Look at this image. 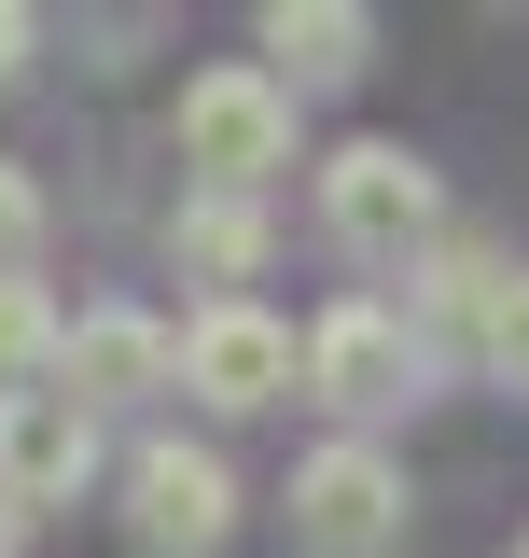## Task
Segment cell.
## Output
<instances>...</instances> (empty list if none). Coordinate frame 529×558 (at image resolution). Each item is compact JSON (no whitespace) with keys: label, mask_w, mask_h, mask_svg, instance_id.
I'll return each mask as SVG.
<instances>
[{"label":"cell","mask_w":529,"mask_h":558,"mask_svg":"<svg viewBox=\"0 0 529 558\" xmlns=\"http://www.w3.org/2000/svg\"><path fill=\"white\" fill-rule=\"evenodd\" d=\"M57 307H42V279H0V391H42L57 377Z\"/></svg>","instance_id":"cell-11"},{"label":"cell","mask_w":529,"mask_h":558,"mask_svg":"<svg viewBox=\"0 0 529 558\" xmlns=\"http://www.w3.org/2000/svg\"><path fill=\"white\" fill-rule=\"evenodd\" d=\"M28 57H42V14H28V0H0V84H14Z\"/></svg>","instance_id":"cell-15"},{"label":"cell","mask_w":529,"mask_h":558,"mask_svg":"<svg viewBox=\"0 0 529 558\" xmlns=\"http://www.w3.org/2000/svg\"><path fill=\"white\" fill-rule=\"evenodd\" d=\"M126 531H139V558H223V531H237V475H223V447L153 433V447L126 461Z\"/></svg>","instance_id":"cell-5"},{"label":"cell","mask_w":529,"mask_h":558,"mask_svg":"<svg viewBox=\"0 0 529 558\" xmlns=\"http://www.w3.org/2000/svg\"><path fill=\"white\" fill-rule=\"evenodd\" d=\"M84 475H98V418L70 405L57 377H42V391H0V502L42 517V502H70Z\"/></svg>","instance_id":"cell-8"},{"label":"cell","mask_w":529,"mask_h":558,"mask_svg":"<svg viewBox=\"0 0 529 558\" xmlns=\"http://www.w3.org/2000/svg\"><path fill=\"white\" fill-rule=\"evenodd\" d=\"M516 558H529V545H516Z\"/></svg>","instance_id":"cell-17"},{"label":"cell","mask_w":529,"mask_h":558,"mask_svg":"<svg viewBox=\"0 0 529 558\" xmlns=\"http://www.w3.org/2000/svg\"><path fill=\"white\" fill-rule=\"evenodd\" d=\"M307 391H321L348 433H377V418H404L418 391H432V349H418V322H404V307L348 293V307H321V322H307Z\"/></svg>","instance_id":"cell-3"},{"label":"cell","mask_w":529,"mask_h":558,"mask_svg":"<svg viewBox=\"0 0 529 558\" xmlns=\"http://www.w3.org/2000/svg\"><path fill=\"white\" fill-rule=\"evenodd\" d=\"M14 531H28V517H14V502H0V558H14Z\"/></svg>","instance_id":"cell-16"},{"label":"cell","mask_w":529,"mask_h":558,"mask_svg":"<svg viewBox=\"0 0 529 558\" xmlns=\"http://www.w3.org/2000/svg\"><path fill=\"white\" fill-rule=\"evenodd\" d=\"M168 377H182V336H168L153 307H84V322L57 336V391H70L84 418H112V405H153Z\"/></svg>","instance_id":"cell-7"},{"label":"cell","mask_w":529,"mask_h":558,"mask_svg":"<svg viewBox=\"0 0 529 558\" xmlns=\"http://www.w3.org/2000/svg\"><path fill=\"white\" fill-rule=\"evenodd\" d=\"M28 266H42V182L0 168V279H28Z\"/></svg>","instance_id":"cell-14"},{"label":"cell","mask_w":529,"mask_h":558,"mask_svg":"<svg viewBox=\"0 0 529 558\" xmlns=\"http://www.w3.org/2000/svg\"><path fill=\"white\" fill-rule=\"evenodd\" d=\"M377 57V14L362 0H264V84L293 98V84H348V70Z\"/></svg>","instance_id":"cell-9"},{"label":"cell","mask_w":529,"mask_h":558,"mask_svg":"<svg viewBox=\"0 0 529 558\" xmlns=\"http://www.w3.org/2000/svg\"><path fill=\"white\" fill-rule=\"evenodd\" d=\"M293 377H307V336H293V322H264L251 293L182 322V391H196V405L251 418V405H293Z\"/></svg>","instance_id":"cell-6"},{"label":"cell","mask_w":529,"mask_h":558,"mask_svg":"<svg viewBox=\"0 0 529 558\" xmlns=\"http://www.w3.org/2000/svg\"><path fill=\"white\" fill-rule=\"evenodd\" d=\"M404 545V461L377 433H334L293 461V558H391Z\"/></svg>","instance_id":"cell-4"},{"label":"cell","mask_w":529,"mask_h":558,"mask_svg":"<svg viewBox=\"0 0 529 558\" xmlns=\"http://www.w3.org/2000/svg\"><path fill=\"white\" fill-rule=\"evenodd\" d=\"M321 238L348 252V266H418V252L446 238L432 154H404V140H334L321 154Z\"/></svg>","instance_id":"cell-1"},{"label":"cell","mask_w":529,"mask_h":558,"mask_svg":"<svg viewBox=\"0 0 529 558\" xmlns=\"http://www.w3.org/2000/svg\"><path fill=\"white\" fill-rule=\"evenodd\" d=\"M418 307H488V293H502V266H488V252H473V238H432V252H418Z\"/></svg>","instance_id":"cell-13"},{"label":"cell","mask_w":529,"mask_h":558,"mask_svg":"<svg viewBox=\"0 0 529 558\" xmlns=\"http://www.w3.org/2000/svg\"><path fill=\"white\" fill-rule=\"evenodd\" d=\"M473 363H488V391L529 405V266H502V293L473 307Z\"/></svg>","instance_id":"cell-12"},{"label":"cell","mask_w":529,"mask_h":558,"mask_svg":"<svg viewBox=\"0 0 529 558\" xmlns=\"http://www.w3.org/2000/svg\"><path fill=\"white\" fill-rule=\"evenodd\" d=\"M182 168H196V196H264L293 168V98L264 84V57H209L182 84Z\"/></svg>","instance_id":"cell-2"},{"label":"cell","mask_w":529,"mask_h":558,"mask_svg":"<svg viewBox=\"0 0 529 558\" xmlns=\"http://www.w3.org/2000/svg\"><path fill=\"white\" fill-rule=\"evenodd\" d=\"M168 252H182V266L209 279V307H237V279L264 266V196H182Z\"/></svg>","instance_id":"cell-10"}]
</instances>
